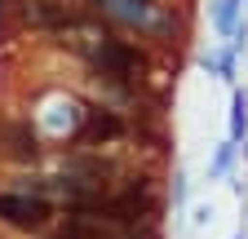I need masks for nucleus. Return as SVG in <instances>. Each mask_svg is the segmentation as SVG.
Wrapping results in <instances>:
<instances>
[{"mask_svg":"<svg viewBox=\"0 0 248 239\" xmlns=\"http://www.w3.org/2000/svg\"><path fill=\"white\" fill-rule=\"evenodd\" d=\"M0 222L14 226V230H45L49 226V199L40 195H18V191H5L0 195Z\"/></svg>","mask_w":248,"mask_h":239,"instance_id":"f257e3e1","label":"nucleus"},{"mask_svg":"<svg viewBox=\"0 0 248 239\" xmlns=\"http://www.w3.org/2000/svg\"><path fill=\"white\" fill-rule=\"evenodd\" d=\"M22 22L40 27V31H62V27H80L84 14L58 5V0H27V5H22Z\"/></svg>","mask_w":248,"mask_h":239,"instance_id":"f03ea898","label":"nucleus"},{"mask_svg":"<svg viewBox=\"0 0 248 239\" xmlns=\"http://www.w3.org/2000/svg\"><path fill=\"white\" fill-rule=\"evenodd\" d=\"M93 62H98L107 75H120V80H129V75H142L146 58H142L133 45H124V40H102V45H98V53H93Z\"/></svg>","mask_w":248,"mask_h":239,"instance_id":"7ed1b4c3","label":"nucleus"},{"mask_svg":"<svg viewBox=\"0 0 248 239\" xmlns=\"http://www.w3.org/2000/svg\"><path fill=\"white\" fill-rule=\"evenodd\" d=\"M124 133V120H115L111 111H89V120H84V137H93V142H111V137H120Z\"/></svg>","mask_w":248,"mask_h":239,"instance_id":"20e7f679","label":"nucleus"},{"mask_svg":"<svg viewBox=\"0 0 248 239\" xmlns=\"http://www.w3.org/2000/svg\"><path fill=\"white\" fill-rule=\"evenodd\" d=\"M53 239H98V226H89V222H84V213H71Z\"/></svg>","mask_w":248,"mask_h":239,"instance_id":"39448f33","label":"nucleus"},{"mask_svg":"<svg viewBox=\"0 0 248 239\" xmlns=\"http://www.w3.org/2000/svg\"><path fill=\"white\" fill-rule=\"evenodd\" d=\"M9 151H14V160H36V137H27V129L18 124V129H9Z\"/></svg>","mask_w":248,"mask_h":239,"instance_id":"423d86ee","label":"nucleus"},{"mask_svg":"<svg viewBox=\"0 0 248 239\" xmlns=\"http://www.w3.org/2000/svg\"><path fill=\"white\" fill-rule=\"evenodd\" d=\"M115 5V14L120 18H133V22H142L146 18V0H111Z\"/></svg>","mask_w":248,"mask_h":239,"instance_id":"0eeeda50","label":"nucleus"}]
</instances>
